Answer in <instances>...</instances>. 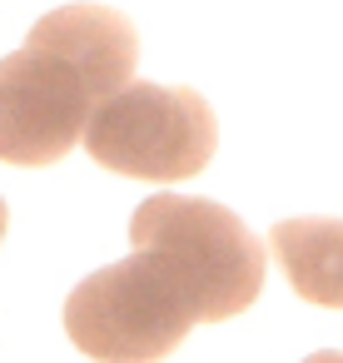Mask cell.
Returning a JSON list of instances; mask_svg holds the SVG:
<instances>
[{
    "mask_svg": "<svg viewBox=\"0 0 343 363\" xmlns=\"http://www.w3.org/2000/svg\"><path fill=\"white\" fill-rule=\"evenodd\" d=\"M140 35L110 6H65L0 60V164H60L90 110L135 80Z\"/></svg>",
    "mask_w": 343,
    "mask_h": 363,
    "instance_id": "1",
    "label": "cell"
},
{
    "mask_svg": "<svg viewBox=\"0 0 343 363\" xmlns=\"http://www.w3.org/2000/svg\"><path fill=\"white\" fill-rule=\"evenodd\" d=\"M199 323L189 284L150 249L80 279L65 298V333L95 363H159Z\"/></svg>",
    "mask_w": 343,
    "mask_h": 363,
    "instance_id": "2",
    "label": "cell"
},
{
    "mask_svg": "<svg viewBox=\"0 0 343 363\" xmlns=\"http://www.w3.org/2000/svg\"><path fill=\"white\" fill-rule=\"evenodd\" d=\"M130 239L135 249L159 254L189 284L204 323L244 313L264 289V244L234 209L214 199L154 194L135 209Z\"/></svg>",
    "mask_w": 343,
    "mask_h": 363,
    "instance_id": "3",
    "label": "cell"
},
{
    "mask_svg": "<svg viewBox=\"0 0 343 363\" xmlns=\"http://www.w3.org/2000/svg\"><path fill=\"white\" fill-rule=\"evenodd\" d=\"M80 140H85L90 160L115 174L174 184V179L199 174L214 160L219 125L199 90L130 80L90 110Z\"/></svg>",
    "mask_w": 343,
    "mask_h": 363,
    "instance_id": "4",
    "label": "cell"
},
{
    "mask_svg": "<svg viewBox=\"0 0 343 363\" xmlns=\"http://www.w3.org/2000/svg\"><path fill=\"white\" fill-rule=\"evenodd\" d=\"M269 249L298 298L343 308V219H279Z\"/></svg>",
    "mask_w": 343,
    "mask_h": 363,
    "instance_id": "5",
    "label": "cell"
},
{
    "mask_svg": "<svg viewBox=\"0 0 343 363\" xmlns=\"http://www.w3.org/2000/svg\"><path fill=\"white\" fill-rule=\"evenodd\" d=\"M303 363H343V353H338V348H323V353H313V358H303Z\"/></svg>",
    "mask_w": 343,
    "mask_h": 363,
    "instance_id": "6",
    "label": "cell"
},
{
    "mask_svg": "<svg viewBox=\"0 0 343 363\" xmlns=\"http://www.w3.org/2000/svg\"><path fill=\"white\" fill-rule=\"evenodd\" d=\"M6 229H11V209H6V199H0V239H6Z\"/></svg>",
    "mask_w": 343,
    "mask_h": 363,
    "instance_id": "7",
    "label": "cell"
}]
</instances>
